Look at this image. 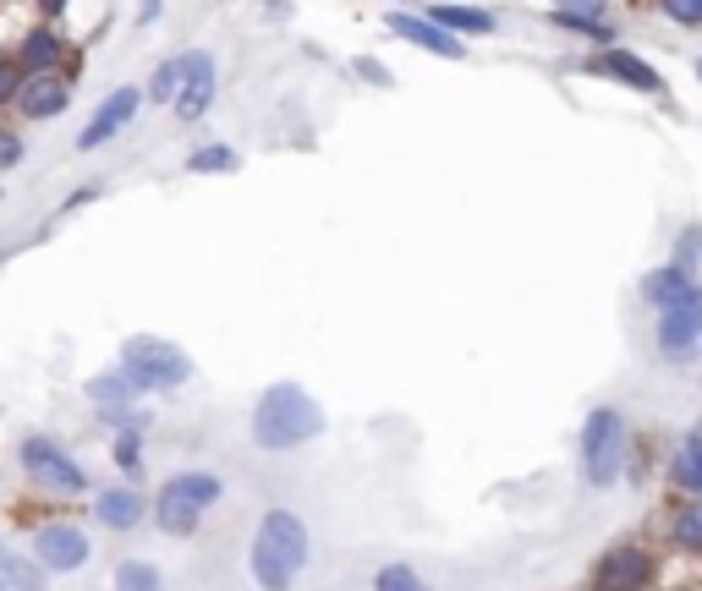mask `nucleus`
Returning a JSON list of instances; mask_svg holds the SVG:
<instances>
[{
	"instance_id": "obj_1",
	"label": "nucleus",
	"mask_w": 702,
	"mask_h": 591,
	"mask_svg": "<svg viewBox=\"0 0 702 591\" xmlns=\"http://www.w3.org/2000/svg\"><path fill=\"white\" fill-rule=\"evenodd\" d=\"M324 405L302 389V383H269L264 400L253 405V444L269 449V454H285V449H302L324 433Z\"/></svg>"
},
{
	"instance_id": "obj_2",
	"label": "nucleus",
	"mask_w": 702,
	"mask_h": 591,
	"mask_svg": "<svg viewBox=\"0 0 702 591\" xmlns=\"http://www.w3.org/2000/svg\"><path fill=\"white\" fill-rule=\"evenodd\" d=\"M247 564H253L258 591H291L296 575H302V564H307V525L291 509H269L258 520V531H253Z\"/></svg>"
},
{
	"instance_id": "obj_3",
	"label": "nucleus",
	"mask_w": 702,
	"mask_h": 591,
	"mask_svg": "<svg viewBox=\"0 0 702 591\" xmlns=\"http://www.w3.org/2000/svg\"><path fill=\"white\" fill-rule=\"evenodd\" d=\"M220 476L214 471H182V476H171L165 487H160V498H154V525L165 531V536H192L198 531V520L220 504Z\"/></svg>"
},
{
	"instance_id": "obj_4",
	"label": "nucleus",
	"mask_w": 702,
	"mask_h": 591,
	"mask_svg": "<svg viewBox=\"0 0 702 591\" xmlns=\"http://www.w3.org/2000/svg\"><path fill=\"white\" fill-rule=\"evenodd\" d=\"M625 444H631L625 416H620L615 405H598V411L582 422V482L598 487V493L615 487L620 471H625Z\"/></svg>"
},
{
	"instance_id": "obj_5",
	"label": "nucleus",
	"mask_w": 702,
	"mask_h": 591,
	"mask_svg": "<svg viewBox=\"0 0 702 591\" xmlns=\"http://www.w3.org/2000/svg\"><path fill=\"white\" fill-rule=\"evenodd\" d=\"M121 373L143 389V394H160V389H182L192 378V362L182 345L171 340H154V334H132L121 345Z\"/></svg>"
},
{
	"instance_id": "obj_6",
	"label": "nucleus",
	"mask_w": 702,
	"mask_h": 591,
	"mask_svg": "<svg viewBox=\"0 0 702 591\" xmlns=\"http://www.w3.org/2000/svg\"><path fill=\"white\" fill-rule=\"evenodd\" d=\"M17 460H23V471L39 482V487H50V493H89V471L61 449V444H50V438H39V433H28L23 444H17Z\"/></svg>"
},
{
	"instance_id": "obj_7",
	"label": "nucleus",
	"mask_w": 702,
	"mask_h": 591,
	"mask_svg": "<svg viewBox=\"0 0 702 591\" xmlns=\"http://www.w3.org/2000/svg\"><path fill=\"white\" fill-rule=\"evenodd\" d=\"M658 351H664V362H675V367H691V362L702 356V285H697L686 302L658 307Z\"/></svg>"
},
{
	"instance_id": "obj_8",
	"label": "nucleus",
	"mask_w": 702,
	"mask_h": 591,
	"mask_svg": "<svg viewBox=\"0 0 702 591\" xmlns=\"http://www.w3.org/2000/svg\"><path fill=\"white\" fill-rule=\"evenodd\" d=\"M593 586H598V591H647V586H653V553L636 547V542L609 547V553L598 558V569H593Z\"/></svg>"
},
{
	"instance_id": "obj_9",
	"label": "nucleus",
	"mask_w": 702,
	"mask_h": 591,
	"mask_svg": "<svg viewBox=\"0 0 702 591\" xmlns=\"http://www.w3.org/2000/svg\"><path fill=\"white\" fill-rule=\"evenodd\" d=\"M67 105H72V78H61V72H28L12 110H23V121H56Z\"/></svg>"
},
{
	"instance_id": "obj_10",
	"label": "nucleus",
	"mask_w": 702,
	"mask_h": 591,
	"mask_svg": "<svg viewBox=\"0 0 702 591\" xmlns=\"http://www.w3.org/2000/svg\"><path fill=\"white\" fill-rule=\"evenodd\" d=\"M587 72H604V78H615L620 88H636V94H647V99H664V78H658L642 56H631V50H620V45H604V50L587 61Z\"/></svg>"
},
{
	"instance_id": "obj_11",
	"label": "nucleus",
	"mask_w": 702,
	"mask_h": 591,
	"mask_svg": "<svg viewBox=\"0 0 702 591\" xmlns=\"http://www.w3.org/2000/svg\"><path fill=\"white\" fill-rule=\"evenodd\" d=\"M138 105H143V88H116L100 110H94V121L83 127V138H78V149L83 154H94V149H105L116 132H127L132 127V116H138Z\"/></svg>"
},
{
	"instance_id": "obj_12",
	"label": "nucleus",
	"mask_w": 702,
	"mask_h": 591,
	"mask_svg": "<svg viewBox=\"0 0 702 591\" xmlns=\"http://www.w3.org/2000/svg\"><path fill=\"white\" fill-rule=\"evenodd\" d=\"M385 28H390L396 39H407V45H418V50L440 56V61H461V56H467V39L445 34V28H440V23H429V17H412V12H390V17H385Z\"/></svg>"
},
{
	"instance_id": "obj_13",
	"label": "nucleus",
	"mask_w": 702,
	"mask_h": 591,
	"mask_svg": "<svg viewBox=\"0 0 702 591\" xmlns=\"http://www.w3.org/2000/svg\"><path fill=\"white\" fill-rule=\"evenodd\" d=\"M34 558H39L45 569H83V564H89V536H83L78 525L50 520V525L34 531Z\"/></svg>"
},
{
	"instance_id": "obj_14",
	"label": "nucleus",
	"mask_w": 702,
	"mask_h": 591,
	"mask_svg": "<svg viewBox=\"0 0 702 591\" xmlns=\"http://www.w3.org/2000/svg\"><path fill=\"white\" fill-rule=\"evenodd\" d=\"M214 83H220V78H214V56H203V50H198V56L187 61L182 94L171 99V105H176V116H182V121H198V116H209V105H214Z\"/></svg>"
},
{
	"instance_id": "obj_15",
	"label": "nucleus",
	"mask_w": 702,
	"mask_h": 591,
	"mask_svg": "<svg viewBox=\"0 0 702 591\" xmlns=\"http://www.w3.org/2000/svg\"><path fill=\"white\" fill-rule=\"evenodd\" d=\"M143 389L116 367V373H100V378H89V400H94V411L100 416H110V422H121L127 411H132V400H138Z\"/></svg>"
},
{
	"instance_id": "obj_16",
	"label": "nucleus",
	"mask_w": 702,
	"mask_h": 591,
	"mask_svg": "<svg viewBox=\"0 0 702 591\" xmlns=\"http://www.w3.org/2000/svg\"><path fill=\"white\" fill-rule=\"evenodd\" d=\"M61 56H67V39L45 23V28H28L23 45H17V61L23 72H61Z\"/></svg>"
},
{
	"instance_id": "obj_17",
	"label": "nucleus",
	"mask_w": 702,
	"mask_h": 591,
	"mask_svg": "<svg viewBox=\"0 0 702 591\" xmlns=\"http://www.w3.org/2000/svg\"><path fill=\"white\" fill-rule=\"evenodd\" d=\"M697 291V274H686V269H653L647 280H642V302L647 307H675V302H686Z\"/></svg>"
},
{
	"instance_id": "obj_18",
	"label": "nucleus",
	"mask_w": 702,
	"mask_h": 591,
	"mask_svg": "<svg viewBox=\"0 0 702 591\" xmlns=\"http://www.w3.org/2000/svg\"><path fill=\"white\" fill-rule=\"evenodd\" d=\"M423 17L440 23L445 34H456V39H467V34H494V28H500L494 12H483V7H429Z\"/></svg>"
},
{
	"instance_id": "obj_19",
	"label": "nucleus",
	"mask_w": 702,
	"mask_h": 591,
	"mask_svg": "<svg viewBox=\"0 0 702 591\" xmlns=\"http://www.w3.org/2000/svg\"><path fill=\"white\" fill-rule=\"evenodd\" d=\"M94 515H100L110 531H132V525L143 520V493H132V487H110V493H100V498H94Z\"/></svg>"
},
{
	"instance_id": "obj_20",
	"label": "nucleus",
	"mask_w": 702,
	"mask_h": 591,
	"mask_svg": "<svg viewBox=\"0 0 702 591\" xmlns=\"http://www.w3.org/2000/svg\"><path fill=\"white\" fill-rule=\"evenodd\" d=\"M669 476H675L680 493H697V498H702V427H691V433L680 438V449H675V460H669Z\"/></svg>"
},
{
	"instance_id": "obj_21",
	"label": "nucleus",
	"mask_w": 702,
	"mask_h": 591,
	"mask_svg": "<svg viewBox=\"0 0 702 591\" xmlns=\"http://www.w3.org/2000/svg\"><path fill=\"white\" fill-rule=\"evenodd\" d=\"M0 591H45V564L23 553H0Z\"/></svg>"
},
{
	"instance_id": "obj_22",
	"label": "nucleus",
	"mask_w": 702,
	"mask_h": 591,
	"mask_svg": "<svg viewBox=\"0 0 702 591\" xmlns=\"http://www.w3.org/2000/svg\"><path fill=\"white\" fill-rule=\"evenodd\" d=\"M187 61H192V56H171V61H160V67H154V78H149V88H143V99H154V105H171V99L182 94Z\"/></svg>"
},
{
	"instance_id": "obj_23",
	"label": "nucleus",
	"mask_w": 702,
	"mask_h": 591,
	"mask_svg": "<svg viewBox=\"0 0 702 591\" xmlns=\"http://www.w3.org/2000/svg\"><path fill=\"white\" fill-rule=\"evenodd\" d=\"M549 23H554V28H565V34L593 39L598 50H604V45H615V28H609L604 17H582V12H560V7H554V12H549Z\"/></svg>"
},
{
	"instance_id": "obj_24",
	"label": "nucleus",
	"mask_w": 702,
	"mask_h": 591,
	"mask_svg": "<svg viewBox=\"0 0 702 591\" xmlns=\"http://www.w3.org/2000/svg\"><path fill=\"white\" fill-rule=\"evenodd\" d=\"M187 170H192V176H220V170H236V149H225V143L192 149V154H187Z\"/></svg>"
},
{
	"instance_id": "obj_25",
	"label": "nucleus",
	"mask_w": 702,
	"mask_h": 591,
	"mask_svg": "<svg viewBox=\"0 0 702 591\" xmlns=\"http://www.w3.org/2000/svg\"><path fill=\"white\" fill-rule=\"evenodd\" d=\"M116 591H165V586H160V569H154V564L127 558V564L116 569Z\"/></svg>"
},
{
	"instance_id": "obj_26",
	"label": "nucleus",
	"mask_w": 702,
	"mask_h": 591,
	"mask_svg": "<svg viewBox=\"0 0 702 591\" xmlns=\"http://www.w3.org/2000/svg\"><path fill=\"white\" fill-rule=\"evenodd\" d=\"M374 591H434L418 569H407V564H385L379 575H374Z\"/></svg>"
},
{
	"instance_id": "obj_27",
	"label": "nucleus",
	"mask_w": 702,
	"mask_h": 591,
	"mask_svg": "<svg viewBox=\"0 0 702 591\" xmlns=\"http://www.w3.org/2000/svg\"><path fill=\"white\" fill-rule=\"evenodd\" d=\"M669 536H675V547L702 553V509H680V515H675V525H669Z\"/></svg>"
},
{
	"instance_id": "obj_28",
	"label": "nucleus",
	"mask_w": 702,
	"mask_h": 591,
	"mask_svg": "<svg viewBox=\"0 0 702 591\" xmlns=\"http://www.w3.org/2000/svg\"><path fill=\"white\" fill-rule=\"evenodd\" d=\"M23 61L17 56H0V110H12L17 105V88H23Z\"/></svg>"
},
{
	"instance_id": "obj_29",
	"label": "nucleus",
	"mask_w": 702,
	"mask_h": 591,
	"mask_svg": "<svg viewBox=\"0 0 702 591\" xmlns=\"http://www.w3.org/2000/svg\"><path fill=\"white\" fill-rule=\"evenodd\" d=\"M697 263H702V225H691V231H680V241H675V269H686V274H697Z\"/></svg>"
},
{
	"instance_id": "obj_30",
	"label": "nucleus",
	"mask_w": 702,
	"mask_h": 591,
	"mask_svg": "<svg viewBox=\"0 0 702 591\" xmlns=\"http://www.w3.org/2000/svg\"><path fill=\"white\" fill-rule=\"evenodd\" d=\"M658 12L680 28H702V0H658Z\"/></svg>"
},
{
	"instance_id": "obj_31",
	"label": "nucleus",
	"mask_w": 702,
	"mask_h": 591,
	"mask_svg": "<svg viewBox=\"0 0 702 591\" xmlns=\"http://www.w3.org/2000/svg\"><path fill=\"white\" fill-rule=\"evenodd\" d=\"M12 165H23V138L17 132H0V170H12Z\"/></svg>"
},
{
	"instance_id": "obj_32",
	"label": "nucleus",
	"mask_w": 702,
	"mask_h": 591,
	"mask_svg": "<svg viewBox=\"0 0 702 591\" xmlns=\"http://www.w3.org/2000/svg\"><path fill=\"white\" fill-rule=\"evenodd\" d=\"M560 12H582V17H598L604 12V0H554Z\"/></svg>"
},
{
	"instance_id": "obj_33",
	"label": "nucleus",
	"mask_w": 702,
	"mask_h": 591,
	"mask_svg": "<svg viewBox=\"0 0 702 591\" xmlns=\"http://www.w3.org/2000/svg\"><path fill=\"white\" fill-rule=\"evenodd\" d=\"M34 7H39V17H45V23H56V17H67L72 0H34Z\"/></svg>"
},
{
	"instance_id": "obj_34",
	"label": "nucleus",
	"mask_w": 702,
	"mask_h": 591,
	"mask_svg": "<svg viewBox=\"0 0 702 591\" xmlns=\"http://www.w3.org/2000/svg\"><path fill=\"white\" fill-rule=\"evenodd\" d=\"M94 198H100V181H94V187H83V192H72V198L61 203V214H72V209H83V203H94Z\"/></svg>"
},
{
	"instance_id": "obj_35",
	"label": "nucleus",
	"mask_w": 702,
	"mask_h": 591,
	"mask_svg": "<svg viewBox=\"0 0 702 591\" xmlns=\"http://www.w3.org/2000/svg\"><path fill=\"white\" fill-rule=\"evenodd\" d=\"M160 12H165L160 0H143V12H138V23H143V28H154V17H160Z\"/></svg>"
},
{
	"instance_id": "obj_36",
	"label": "nucleus",
	"mask_w": 702,
	"mask_h": 591,
	"mask_svg": "<svg viewBox=\"0 0 702 591\" xmlns=\"http://www.w3.org/2000/svg\"><path fill=\"white\" fill-rule=\"evenodd\" d=\"M697 78H702V61H697Z\"/></svg>"
}]
</instances>
